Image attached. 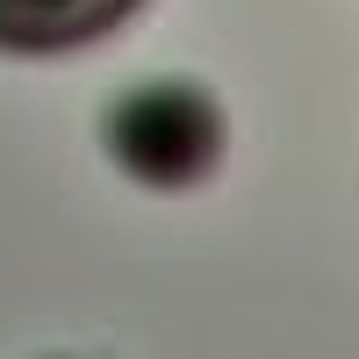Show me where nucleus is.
<instances>
[{
    "mask_svg": "<svg viewBox=\"0 0 359 359\" xmlns=\"http://www.w3.org/2000/svg\"><path fill=\"white\" fill-rule=\"evenodd\" d=\"M101 144L137 187L187 194L223 165V108L194 79H144L101 115Z\"/></svg>",
    "mask_w": 359,
    "mask_h": 359,
    "instance_id": "f257e3e1",
    "label": "nucleus"
},
{
    "mask_svg": "<svg viewBox=\"0 0 359 359\" xmlns=\"http://www.w3.org/2000/svg\"><path fill=\"white\" fill-rule=\"evenodd\" d=\"M144 0H0V50L15 57H50V50H79L123 29Z\"/></svg>",
    "mask_w": 359,
    "mask_h": 359,
    "instance_id": "f03ea898",
    "label": "nucleus"
}]
</instances>
